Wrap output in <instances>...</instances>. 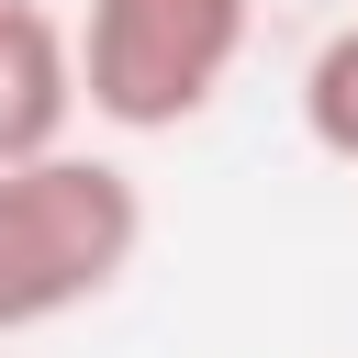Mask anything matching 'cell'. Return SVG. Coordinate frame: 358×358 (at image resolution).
<instances>
[{"mask_svg": "<svg viewBox=\"0 0 358 358\" xmlns=\"http://www.w3.org/2000/svg\"><path fill=\"white\" fill-rule=\"evenodd\" d=\"M78 34L45 11V0H0V168L22 157H56L67 123H78Z\"/></svg>", "mask_w": 358, "mask_h": 358, "instance_id": "obj_3", "label": "cell"}, {"mask_svg": "<svg viewBox=\"0 0 358 358\" xmlns=\"http://www.w3.org/2000/svg\"><path fill=\"white\" fill-rule=\"evenodd\" d=\"M257 0H90L78 11V90L112 134H179L224 101Z\"/></svg>", "mask_w": 358, "mask_h": 358, "instance_id": "obj_2", "label": "cell"}, {"mask_svg": "<svg viewBox=\"0 0 358 358\" xmlns=\"http://www.w3.org/2000/svg\"><path fill=\"white\" fill-rule=\"evenodd\" d=\"M302 134L336 168H358V22L313 45V67H302Z\"/></svg>", "mask_w": 358, "mask_h": 358, "instance_id": "obj_4", "label": "cell"}, {"mask_svg": "<svg viewBox=\"0 0 358 358\" xmlns=\"http://www.w3.org/2000/svg\"><path fill=\"white\" fill-rule=\"evenodd\" d=\"M145 246V190L112 157H22L0 168V336H34L78 302H101Z\"/></svg>", "mask_w": 358, "mask_h": 358, "instance_id": "obj_1", "label": "cell"}]
</instances>
